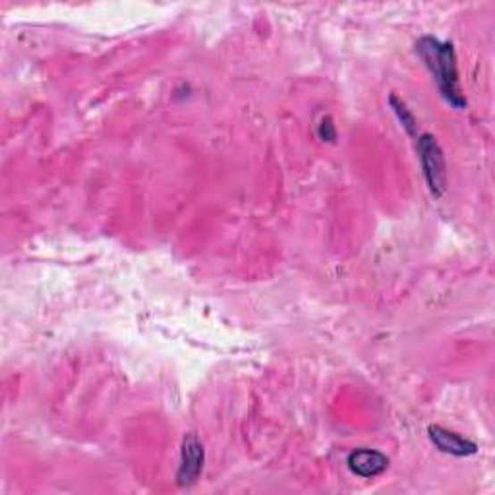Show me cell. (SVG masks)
Segmentation results:
<instances>
[{
    "label": "cell",
    "instance_id": "3957f363",
    "mask_svg": "<svg viewBox=\"0 0 495 495\" xmlns=\"http://www.w3.org/2000/svg\"><path fill=\"white\" fill-rule=\"evenodd\" d=\"M206 449L196 433H186L180 447V465L176 470V484L180 488H192L204 473Z\"/></svg>",
    "mask_w": 495,
    "mask_h": 495
},
{
    "label": "cell",
    "instance_id": "52a82bcc",
    "mask_svg": "<svg viewBox=\"0 0 495 495\" xmlns=\"http://www.w3.org/2000/svg\"><path fill=\"white\" fill-rule=\"evenodd\" d=\"M317 136H320L323 141H335L337 139V128L333 124L331 116H323L320 126H317Z\"/></svg>",
    "mask_w": 495,
    "mask_h": 495
},
{
    "label": "cell",
    "instance_id": "5b68a950",
    "mask_svg": "<svg viewBox=\"0 0 495 495\" xmlns=\"http://www.w3.org/2000/svg\"><path fill=\"white\" fill-rule=\"evenodd\" d=\"M432 443L438 447V449L445 455L451 457H473L478 453V445L470 441L463 435H458L451 430L441 428V426H430L428 428Z\"/></svg>",
    "mask_w": 495,
    "mask_h": 495
},
{
    "label": "cell",
    "instance_id": "6da1fadb",
    "mask_svg": "<svg viewBox=\"0 0 495 495\" xmlns=\"http://www.w3.org/2000/svg\"><path fill=\"white\" fill-rule=\"evenodd\" d=\"M416 53L430 70L443 99L455 109H466V97L458 86L457 55L451 41H440L433 35H424L416 43Z\"/></svg>",
    "mask_w": 495,
    "mask_h": 495
},
{
    "label": "cell",
    "instance_id": "7a4b0ae2",
    "mask_svg": "<svg viewBox=\"0 0 495 495\" xmlns=\"http://www.w3.org/2000/svg\"><path fill=\"white\" fill-rule=\"evenodd\" d=\"M418 157L422 164L424 179L435 197H441L447 190V164L438 139L432 134H422L416 141Z\"/></svg>",
    "mask_w": 495,
    "mask_h": 495
},
{
    "label": "cell",
    "instance_id": "8992f818",
    "mask_svg": "<svg viewBox=\"0 0 495 495\" xmlns=\"http://www.w3.org/2000/svg\"><path fill=\"white\" fill-rule=\"evenodd\" d=\"M389 105H391V109H393V113L397 114L399 122L403 124V128L407 130V132H408L410 136H416V132H418V124H416L415 114H412L410 109L407 107V103H405V101H400L397 96H391V97H389Z\"/></svg>",
    "mask_w": 495,
    "mask_h": 495
},
{
    "label": "cell",
    "instance_id": "277c9868",
    "mask_svg": "<svg viewBox=\"0 0 495 495\" xmlns=\"http://www.w3.org/2000/svg\"><path fill=\"white\" fill-rule=\"evenodd\" d=\"M347 465L352 474L360 478H375L385 473L389 466V458L382 451L360 447V449H355L348 455Z\"/></svg>",
    "mask_w": 495,
    "mask_h": 495
}]
</instances>
